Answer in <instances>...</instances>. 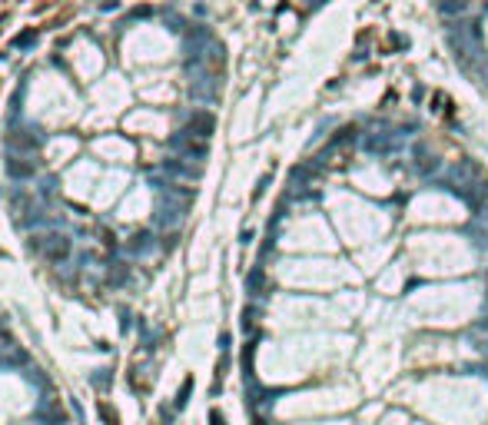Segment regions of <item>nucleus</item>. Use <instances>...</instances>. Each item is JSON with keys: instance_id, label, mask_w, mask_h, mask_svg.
Here are the masks:
<instances>
[{"instance_id": "7ed1b4c3", "label": "nucleus", "mask_w": 488, "mask_h": 425, "mask_svg": "<svg viewBox=\"0 0 488 425\" xmlns=\"http://www.w3.org/2000/svg\"><path fill=\"white\" fill-rule=\"evenodd\" d=\"M37 146H40V140L33 137L30 130H14V133H10V153L20 150V156H27V153H33Z\"/></svg>"}, {"instance_id": "20e7f679", "label": "nucleus", "mask_w": 488, "mask_h": 425, "mask_svg": "<svg viewBox=\"0 0 488 425\" xmlns=\"http://www.w3.org/2000/svg\"><path fill=\"white\" fill-rule=\"evenodd\" d=\"M7 173L14 179H30L33 173H37V166H33V160H27V156H17V153H10L7 156Z\"/></svg>"}, {"instance_id": "0eeeda50", "label": "nucleus", "mask_w": 488, "mask_h": 425, "mask_svg": "<svg viewBox=\"0 0 488 425\" xmlns=\"http://www.w3.org/2000/svg\"><path fill=\"white\" fill-rule=\"evenodd\" d=\"M213 425H223V415H216V412H213Z\"/></svg>"}, {"instance_id": "39448f33", "label": "nucleus", "mask_w": 488, "mask_h": 425, "mask_svg": "<svg viewBox=\"0 0 488 425\" xmlns=\"http://www.w3.org/2000/svg\"><path fill=\"white\" fill-rule=\"evenodd\" d=\"M186 133H193V137H200V140H209V133H213V116L209 113H193L190 123H186Z\"/></svg>"}, {"instance_id": "f03ea898", "label": "nucleus", "mask_w": 488, "mask_h": 425, "mask_svg": "<svg viewBox=\"0 0 488 425\" xmlns=\"http://www.w3.org/2000/svg\"><path fill=\"white\" fill-rule=\"evenodd\" d=\"M173 150H179L183 160H203L209 146H206V140H200V137H193V133H186V130H179L176 137H173Z\"/></svg>"}, {"instance_id": "f257e3e1", "label": "nucleus", "mask_w": 488, "mask_h": 425, "mask_svg": "<svg viewBox=\"0 0 488 425\" xmlns=\"http://www.w3.org/2000/svg\"><path fill=\"white\" fill-rule=\"evenodd\" d=\"M37 249H40V256L47 263H67L70 259V239L64 233H56V229L37 236Z\"/></svg>"}, {"instance_id": "423d86ee", "label": "nucleus", "mask_w": 488, "mask_h": 425, "mask_svg": "<svg viewBox=\"0 0 488 425\" xmlns=\"http://www.w3.org/2000/svg\"><path fill=\"white\" fill-rule=\"evenodd\" d=\"M439 10H442V14H462V10H465V0H442Z\"/></svg>"}]
</instances>
